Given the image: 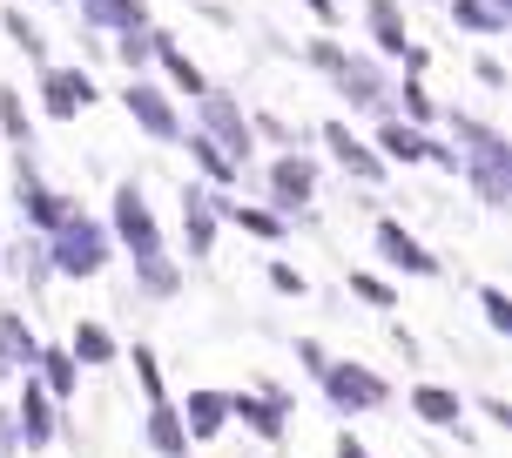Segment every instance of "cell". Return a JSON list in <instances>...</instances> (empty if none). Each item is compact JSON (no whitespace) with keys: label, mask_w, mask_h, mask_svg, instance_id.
I'll list each match as a JSON object with an SVG mask.
<instances>
[{"label":"cell","mask_w":512,"mask_h":458,"mask_svg":"<svg viewBox=\"0 0 512 458\" xmlns=\"http://www.w3.org/2000/svg\"><path fill=\"white\" fill-rule=\"evenodd\" d=\"M378 243H384V256H398V263H405V270H432V256L418 250V243H411V236H398V229H384Z\"/></svg>","instance_id":"5b68a950"},{"label":"cell","mask_w":512,"mask_h":458,"mask_svg":"<svg viewBox=\"0 0 512 458\" xmlns=\"http://www.w3.org/2000/svg\"><path fill=\"white\" fill-rule=\"evenodd\" d=\"M128 108H135V115H142V128H149V135H169V102H162V95H149V88H128Z\"/></svg>","instance_id":"277c9868"},{"label":"cell","mask_w":512,"mask_h":458,"mask_svg":"<svg viewBox=\"0 0 512 458\" xmlns=\"http://www.w3.org/2000/svg\"><path fill=\"white\" fill-rule=\"evenodd\" d=\"M371 21H378L384 48H405V27H398V14H391V0H371Z\"/></svg>","instance_id":"ba28073f"},{"label":"cell","mask_w":512,"mask_h":458,"mask_svg":"<svg viewBox=\"0 0 512 458\" xmlns=\"http://www.w3.org/2000/svg\"><path fill=\"white\" fill-rule=\"evenodd\" d=\"M304 189H310V169L304 162H283L277 169V196H297V203H304Z\"/></svg>","instance_id":"30bf717a"},{"label":"cell","mask_w":512,"mask_h":458,"mask_svg":"<svg viewBox=\"0 0 512 458\" xmlns=\"http://www.w3.org/2000/svg\"><path fill=\"white\" fill-rule=\"evenodd\" d=\"M61 263H68V270H95V263H102V243L88 236V223H75L61 236Z\"/></svg>","instance_id":"3957f363"},{"label":"cell","mask_w":512,"mask_h":458,"mask_svg":"<svg viewBox=\"0 0 512 458\" xmlns=\"http://www.w3.org/2000/svg\"><path fill=\"white\" fill-rule=\"evenodd\" d=\"M155 445H162V452H182V425L169 411H155Z\"/></svg>","instance_id":"7c38bea8"},{"label":"cell","mask_w":512,"mask_h":458,"mask_svg":"<svg viewBox=\"0 0 512 458\" xmlns=\"http://www.w3.org/2000/svg\"><path fill=\"white\" fill-rule=\"evenodd\" d=\"M331 398H344V405H378L384 384L371 378V371H358V364H337L331 371Z\"/></svg>","instance_id":"7a4b0ae2"},{"label":"cell","mask_w":512,"mask_h":458,"mask_svg":"<svg viewBox=\"0 0 512 458\" xmlns=\"http://www.w3.org/2000/svg\"><path fill=\"white\" fill-rule=\"evenodd\" d=\"M459 21L465 27H499V14H492V7H479V0H459Z\"/></svg>","instance_id":"4fadbf2b"},{"label":"cell","mask_w":512,"mask_h":458,"mask_svg":"<svg viewBox=\"0 0 512 458\" xmlns=\"http://www.w3.org/2000/svg\"><path fill=\"white\" fill-rule=\"evenodd\" d=\"M486 317H492V324H499V331H506V324H512V304H506V297H499V290H492V297H486Z\"/></svg>","instance_id":"2e32d148"},{"label":"cell","mask_w":512,"mask_h":458,"mask_svg":"<svg viewBox=\"0 0 512 458\" xmlns=\"http://www.w3.org/2000/svg\"><path fill=\"white\" fill-rule=\"evenodd\" d=\"M27 432H34V438L48 432V405H41V398H27Z\"/></svg>","instance_id":"ac0fdd59"},{"label":"cell","mask_w":512,"mask_h":458,"mask_svg":"<svg viewBox=\"0 0 512 458\" xmlns=\"http://www.w3.org/2000/svg\"><path fill=\"white\" fill-rule=\"evenodd\" d=\"M351 283H358V297H371V304H391V290L378 277H351Z\"/></svg>","instance_id":"e0dca14e"},{"label":"cell","mask_w":512,"mask_h":458,"mask_svg":"<svg viewBox=\"0 0 512 458\" xmlns=\"http://www.w3.org/2000/svg\"><path fill=\"white\" fill-rule=\"evenodd\" d=\"M95 21H115V27H135V21H142V7H135V0H95Z\"/></svg>","instance_id":"9c48e42d"},{"label":"cell","mask_w":512,"mask_h":458,"mask_svg":"<svg viewBox=\"0 0 512 458\" xmlns=\"http://www.w3.org/2000/svg\"><path fill=\"white\" fill-rule=\"evenodd\" d=\"M310 7H317V14H331V0H310Z\"/></svg>","instance_id":"d6986e66"},{"label":"cell","mask_w":512,"mask_h":458,"mask_svg":"<svg viewBox=\"0 0 512 458\" xmlns=\"http://www.w3.org/2000/svg\"><path fill=\"white\" fill-rule=\"evenodd\" d=\"M75 351L88 357V364H102V357H108V337L95 331V324H81V331H75Z\"/></svg>","instance_id":"8fae6325"},{"label":"cell","mask_w":512,"mask_h":458,"mask_svg":"<svg viewBox=\"0 0 512 458\" xmlns=\"http://www.w3.org/2000/svg\"><path fill=\"white\" fill-rule=\"evenodd\" d=\"M418 411H425L432 425H452V418H459V398H452V391H418Z\"/></svg>","instance_id":"8992f818"},{"label":"cell","mask_w":512,"mask_h":458,"mask_svg":"<svg viewBox=\"0 0 512 458\" xmlns=\"http://www.w3.org/2000/svg\"><path fill=\"white\" fill-rule=\"evenodd\" d=\"M331 149L344 155V162H351V169H358V176H378V162H371V155H364L358 142H351V135H344V128H331Z\"/></svg>","instance_id":"52a82bcc"},{"label":"cell","mask_w":512,"mask_h":458,"mask_svg":"<svg viewBox=\"0 0 512 458\" xmlns=\"http://www.w3.org/2000/svg\"><path fill=\"white\" fill-rule=\"evenodd\" d=\"M243 229H250V236H283L277 216H263V209H250V216H243Z\"/></svg>","instance_id":"9a60e30c"},{"label":"cell","mask_w":512,"mask_h":458,"mask_svg":"<svg viewBox=\"0 0 512 458\" xmlns=\"http://www.w3.org/2000/svg\"><path fill=\"white\" fill-rule=\"evenodd\" d=\"M115 223H122V236H128V250H135V256H155V223H149V203H142L135 189L115 196Z\"/></svg>","instance_id":"6da1fadb"},{"label":"cell","mask_w":512,"mask_h":458,"mask_svg":"<svg viewBox=\"0 0 512 458\" xmlns=\"http://www.w3.org/2000/svg\"><path fill=\"white\" fill-rule=\"evenodd\" d=\"M223 425V405L216 398H196V432H216Z\"/></svg>","instance_id":"5bb4252c"}]
</instances>
